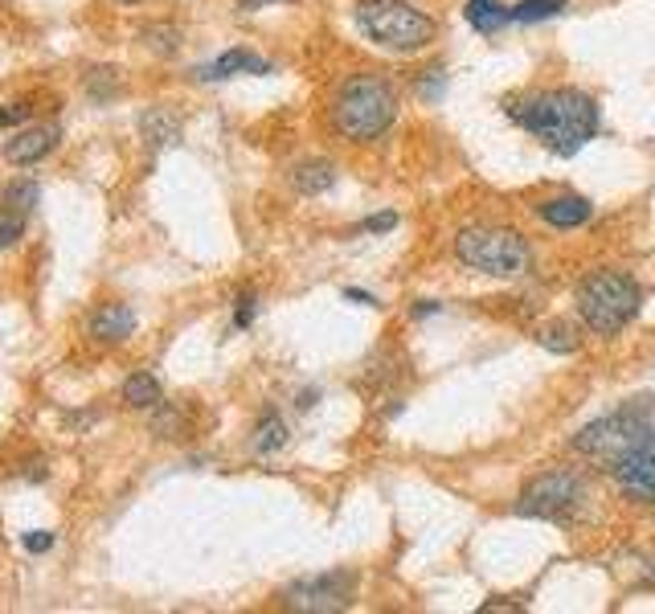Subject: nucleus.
<instances>
[{"label": "nucleus", "instance_id": "obj_31", "mask_svg": "<svg viewBox=\"0 0 655 614\" xmlns=\"http://www.w3.org/2000/svg\"><path fill=\"white\" fill-rule=\"evenodd\" d=\"M439 312H442L439 300H418L414 303V320H427V315H439Z\"/></svg>", "mask_w": 655, "mask_h": 614}, {"label": "nucleus", "instance_id": "obj_11", "mask_svg": "<svg viewBox=\"0 0 655 614\" xmlns=\"http://www.w3.org/2000/svg\"><path fill=\"white\" fill-rule=\"evenodd\" d=\"M537 214H541L545 226L554 230H578L586 226L594 217V205L586 197H578V193H561V197H549L537 205Z\"/></svg>", "mask_w": 655, "mask_h": 614}, {"label": "nucleus", "instance_id": "obj_15", "mask_svg": "<svg viewBox=\"0 0 655 614\" xmlns=\"http://www.w3.org/2000/svg\"><path fill=\"white\" fill-rule=\"evenodd\" d=\"M139 136L148 139V148L151 152H160V148H173L180 139V124H177V115H168L164 107H151V111L139 115Z\"/></svg>", "mask_w": 655, "mask_h": 614}, {"label": "nucleus", "instance_id": "obj_24", "mask_svg": "<svg viewBox=\"0 0 655 614\" xmlns=\"http://www.w3.org/2000/svg\"><path fill=\"white\" fill-rule=\"evenodd\" d=\"M139 38L148 41L151 50L156 53H177V46H180V29H173V26H148Z\"/></svg>", "mask_w": 655, "mask_h": 614}, {"label": "nucleus", "instance_id": "obj_10", "mask_svg": "<svg viewBox=\"0 0 655 614\" xmlns=\"http://www.w3.org/2000/svg\"><path fill=\"white\" fill-rule=\"evenodd\" d=\"M62 139V127L58 124H33L26 131H17L9 144H4V160L9 164H38L46 160Z\"/></svg>", "mask_w": 655, "mask_h": 614}, {"label": "nucleus", "instance_id": "obj_16", "mask_svg": "<svg viewBox=\"0 0 655 614\" xmlns=\"http://www.w3.org/2000/svg\"><path fill=\"white\" fill-rule=\"evenodd\" d=\"M463 17L476 33H496L505 21H512V9H508L505 0H467Z\"/></svg>", "mask_w": 655, "mask_h": 614}, {"label": "nucleus", "instance_id": "obj_7", "mask_svg": "<svg viewBox=\"0 0 655 614\" xmlns=\"http://www.w3.org/2000/svg\"><path fill=\"white\" fill-rule=\"evenodd\" d=\"M581 500H586L581 476H574L566 467H557V471H545V476L525 484V491H520V500H517V513L537 516V520H569V516L578 513Z\"/></svg>", "mask_w": 655, "mask_h": 614}, {"label": "nucleus", "instance_id": "obj_8", "mask_svg": "<svg viewBox=\"0 0 655 614\" xmlns=\"http://www.w3.org/2000/svg\"><path fill=\"white\" fill-rule=\"evenodd\" d=\"M356 598V574L349 569H332V574L300 577L295 586L283 589V606L303 614H332L349 611Z\"/></svg>", "mask_w": 655, "mask_h": 614}, {"label": "nucleus", "instance_id": "obj_33", "mask_svg": "<svg viewBox=\"0 0 655 614\" xmlns=\"http://www.w3.org/2000/svg\"><path fill=\"white\" fill-rule=\"evenodd\" d=\"M119 4H139V0H119Z\"/></svg>", "mask_w": 655, "mask_h": 614}, {"label": "nucleus", "instance_id": "obj_25", "mask_svg": "<svg viewBox=\"0 0 655 614\" xmlns=\"http://www.w3.org/2000/svg\"><path fill=\"white\" fill-rule=\"evenodd\" d=\"M442 95H447V75H442V66H434V70H422V78H418V99H422V103H439Z\"/></svg>", "mask_w": 655, "mask_h": 614}, {"label": "nucleus", "instance_id": "obj_1", "mask_svg": "<svg viewBox=\"0 0 655 614\" xmlns=\"http://www.w3.org/2000/svg\"><path fill=\"white\" fill-rule=\"evenodd\" d=\"M512 124H520L532 139H541L554 156H578L598 136V103L578 87L532 90L520 99H508Z\"/></svg>", "mask_w": 655, "mask_h": 614}, {"label": "nucleus", "instance_id": "obj_17", "mask_svg": "<svg viewBox=\"0 0 655 614\" xmlns=\"http://www.w3.org/2000/svg\"><path fill=\"white\" fill-rule=\"evenodd\" d=\"M124 401L131 410H156L164 401V389L151 373H131L124 381Z\"/></svg>", "mask_w": 655, "mask_h": 614}, {"label": "nucleus", "instance_id": "obj_21", "mask_svg": "<svg viewBox=\"0 0 655 614\" xmlns=\"http://www.w3.org/2000/svg\"><path fill=\"white\" fill-rule=\"evenodd\" d=\"M557 13H566V0H520V4H512V21H520V26L549 21Z\"/></svg>", "mask_w": 655, "mask_h": 614}, {"label": "nucleus", "instance_id": "obj_23", "mask_svg": "<svg viewBox=\"0 0 655 614\" xmlns=\"http://www.w3.org/2000/svg\"><path fill=\"white\" fill-rule=\"evenodd\" d=\"M26 238V214H17L9 205H0V251H9Z\"/></svg>", "mask_w": 655, "mask_h": 614}, {"label": "nucleus", "instance_id": "obj_29", "mask_svg": "<svg viewBox=\"0 0 655 614\" xmlns=\"http://www.w3.org/2000/svg\"><path fill=\"white\" fill-rule=\"evenodd\" d=\"M26 549H29V553H46V549H53V533H26Z\"/></svg>", "mask_w": 655, "mask_h": 614}, {"label": "nucleus", "instance_id": "obj_20", "mask_svg": "<svg viewBox=\"0 0 655 614\" xmlns=\"http://www.w3.org/2000/svg\"><path fill=\"white\" fill-rule=\"evenodd\" d=\"M41 188L38 181H9L4 185V193H0V205H9V209H17V214H33V205H38Z\"/></svg>", "mask_w": 655, "mask_h": 614}, {"label": "nucleus", "instance_id": "obj_19", "mask_svg": "<svg viewBox=\"0 0 655 614\" xmlns=\"http://www.w3.org/2000/svg\"><path fill=\"white\" fill-rule=\"evenodd\" d=\"M254 455H275L287 447V422L271 410V415L258 418V427H254V439H251Z\"/></svg>", "mask_w": 655, "mask_h": 614}, {"label": "nucleus", "instance_id": "obj_32", "mask_svg": "<svg viewBox=\"0 0 655 614\" xmlns=\"http://www.w3.org/2000/svg\"><path fill=\"white\" fill-rule=\"evenodd\" d=\"M344 300H353V303H378L373 295H369V291H356V287L344 291Z\"/></svg>", "mask_w": 655, "mask_h": 614}, {"label": "nucleus", "instance_id": "obj_22", "mask_svg": "<svg viewBox=\"0 0 655 614\" xmlns=\"http://www.w3.org/2000/svg\"><path fill=\"white\" fill-rule=\"evenodd\" d=\"M87 95L90 99H115L119 95V70H111V66H99V70H90L87 75Z\"/></svg>", "mask_w": 655, "mask_h": 614}, {"label": "nucleus", "instance_id": "obj_13", "mask_svg": "<svg viewBox=\"0 0 655 614\" xmlns=\"http://www.w3.org/2000/svg\"><path fill=\"white\" fill-rule=\"evenodd\" d=\"M131 332H136V312L127 303H107V308L90 315V337L95 340L115 344V340H127Z\"/></svg>", "mask_w": 655, "mask_h": 614}, {"label": "nucleus", "instance_id": "obj_6", "mask_svg": "<svg viewBox=\"0 0 655 614\" xmlns=\"http://www.w3.org/2000/svg\"><path fill=\"white\" fill-rule=\"evenodd\" d=\"M643 291L623 271H590L578 283V315L581 324L598 337H618L639 312Z\"/></svg>", "mask_w": 655, "mask_h": 614}, {"label": "nucleus", "instance_id": "obj_3", "mask_svg": "<svg viewBox=\"0 0 655 614\" xmlns=\"http://www.w3.org/2000/svg\"><path fill=\"white\" fill-rule=\"evenodd\" d=\"M652 439H655V401L639 398V401H627L615 415H606V418H598V422H590V427H581L569 447L610 471L618 459H627L630 451H639L643 442H652Z\"/></svg>", "mask_w": 655, "mask_h": 614}, {"label": "nucleus", "instance_id": "obj_2", "mask_svg": "<svg viewBox=\"0 0 655 614\" xmlns=\"http://www.w3.org/2000/svg\"><path fill=\"white\" fill-rule=\"evenodd\" d=\"M398 119V90L378 75L344 78L332 99V124L349 144H369L385 136Z\"/></svg>", "mask_w": 655, "mask_h": 614}, {"label": "nucleus", "instance_id": "obj_18", "mask_svg": "<svg viewBox=\"0 0 655 614\" xmlns=\"http://www.w3.org/2000/svg\"><path fill=\"white\" fill-rule=\"evenodd\" d=\"M537 344H541L545 352L566 357V352H578L581 349V337H578V328L569 324V320H549L545 328H537Z\"/></svg>", "mask_w": 655, "mask_h": 614}, {"label": "nucleus", "instance_id": "obj_9", "mask_svg": "<svg viewBox=\"0 0 655 614\" xmlns=\"http://www.w3.org/2000/svg\"><path fill=\"white\" fill-rule=\"evenodd\" d=\"M610 476H615L618 491H623L627 500L655 504V439L643 442L639 451H630L627 459H618V464L610 467Z\"/></svg>", "mask_w": 655, "mask_h": 614}, {"label": "nucleus", "instance_id": "obj_28", "mask_svg": "<svg viewBox=\"0 0 655 614\" xmlns=\"http://www.w3.org/2000/svg\"><path fill=\"white\" fill-rule=\"evenodd\" d=\"M29 115H33V103H13V107H0V127L26 124Z\"/></svg>", "mask_w": 655, "mask_h": 614}, {"label": "nucleus", "instance_id": "obj_30", "mask_svg": "<svg viewBox=\"0 0 655 614\" xmlns=\"http://www.w3.org/2000/svg\"><path fill=\"white\" fill-rule=\"evenodd\" d=\"M242 13H258V9H271V4H291V0H234Z\"/></svg>", "mask_w": 655, "mask_h": 614}, {"label": "nucleus", "instance_id": "obj_26", "mask_svg": "<svg viewBox=\"0 0 655 614\" xmlns=\"http://www.w3.org/2000/svg\"><path fill=\"white\" fill-rule=\"evenodd\" d=\"M390 230H398V214H393V209H385V214L365 217V222L356 226V234H390Z\"/></svg>", "mask_w": 655, "mask_h": 614}, {"label": "nucleus", "instance_id": "obj_14", "mask_svg": "<svg viewBox=\"0 0 655 614\" xmlns=\"http://www.w3.org/2000/svg\"><path fill=\"white\" fill-rule=\"evenodd\" d=\"M332 185H336V164L332 160H303L291 168V188L303 197H320Z\"/></svg>", "mask_w": 655, "mask_h": 614}, {"label": "nucleus", "instance_id": "obj_12", "mask_svg": "<svg viewBox=\"0 0 655 614\" xmlns=\"http://www.w3.org/2000/svg\"><path fill=\"white\" fill-rule=\"evenodd\" d=\"M193 75L202 78V82H222V78H234V75H271V62L251 50H226L217 62L202 66V70H193Z\"/></svg>", "mask_w": 655, "mask_h": 614}, {"label": "nucleus", "instance_id": "obj_27", "mask_svg": "<svg viewBox=\"0 0 655 614\" xmlns=\"http://www.w3.org/2000/svg\"><path fill=\"white\" fill-rule=\"evenodd\" d=\"M254 312H258V300H254L251 291H246V295H238V303H234V328H251L254 324Z\"/></svg>", "mask_w": 655, "mask_h": 614}, {"label": "nucleus", "instance_id": "obj_5", "mask_svg": "<svg viewBox=\"0 0 655 614\" xmlns=\"http://www.w3.org/2000/svg\"><path fill=\"white\" fill-rule=\"evenodd\" d=\"M356 26L373 46L393 53L427 50L439 33L434 17L422 13L410 0H356Z\"/></svg>", "mask_w": 655, "mask_h": 614}, {"label": "nucleus", "instance_id": "obj_4", "mask_svg": "<svg viewBox=\"0 0 655 614\" xmlns=\"http://www.w3.org/2000/svg\"><path fill=\"white\" fill-rule=\"evenodd\" d=\"M454 259L467 271H479V275L491 279H520L525 271H532L529 238L512 226H488V222L463 226L454 234Z\"/></svg>", "mask_w": 655, "mask_h": 614}]
</instances>
